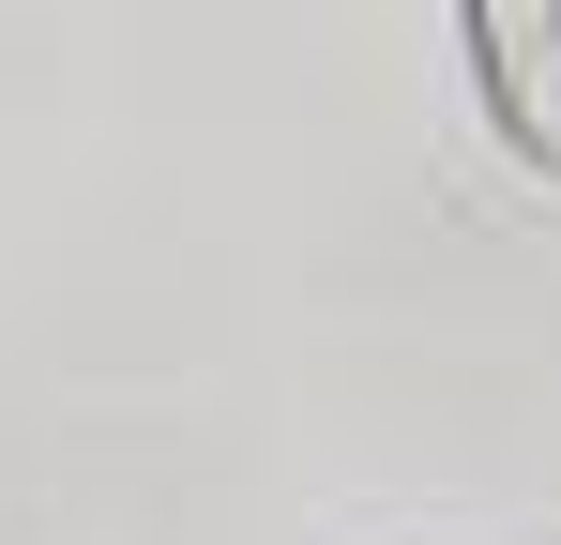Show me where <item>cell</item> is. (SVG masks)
<instances>
[{"mask_svg": "<svg viewBox=\"0 0 561 545\" xmlns=\"http://www.w3.org/2000/svg\"><path fill=\"white\" fill-rule=\"evenodd\" d=\"M470 46V106L531 182H561V0H456Z\"/></svg>", "mask_w": 561, "mask_h": 545, "instance_id": "1", "label": "cell"}]
</instances>
